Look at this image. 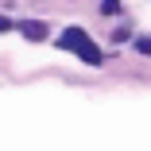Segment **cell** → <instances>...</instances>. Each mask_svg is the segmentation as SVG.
<instances>
[{"instance_id":"6da1fadb","label":"cell","mask_w":151,"mask_h":151,"mask_svg":"<svg viewBox=\"0 0 151 151\" xmlns=\"http://www.w3.org/2000/svg\"><path fill=\"white\" fill-rule=\"evenodd\" d=\"M58 47H62V50H74V54L81 58V62H89V66H97V62H101V47H97L93 39H89V35L81 31V27H70V31H62Z\"/></svg>"},{"instance_id":"7a4b0ae2","label":"cell","mask_w":151,"mask_h":151,"mask_svg":"<svg viewBox=\"0 0 151 151\" xmlns=\"http://www.w3.org/2000/svg\"><path fill=\"white\" fill-rule=\"evenodd\" d=\"M16 31H23L27 39H47V23H39V19H23V23H16Z\"/></svg>"},{"instance_id":"3957f363","label":"cell","mask_w":151,"mask_h":151,"mask_svg":"<svg viewBox=\"0 0 151 151\" xmlns=\"http://www.w3.org/2000/svg\"><path fill=\"white\" fill-rule=\"evenodd\" d=\"M101 12H105V16H116V12H120V0H101Z\"/></svg>"},{"instance_id":"277c9868","label":"cell","mask_w":151,"mask_h":151,"mask_svg":"<svg viewBox=\"0 0 151 151\" xmlns=\"http://www.w3.org/2000/svg\"><path fill=\"white\" fill-rule=\"evenodd\" d=\"M136 50L139 54H151V39H136Z\"/></svg>"},{"instance_id":"5b68a950","label":"cell","mask_w":151,"mask_h":151,"mask_svg":"<svg viewBox=\"0 0 151 151\" xmlns=\"http://www.w3.org/2000/svg\"><path fill=\"white\" fill-rule=\"evenodd\" d=\"M12 27H16L12 19H4V16H0V31H12Z\"/></svg>"}]
</instances>
